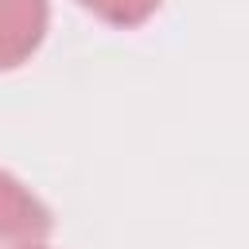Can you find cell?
<instances>
[{"instance_id": "7a4b0ae2", "label": "cell", "mask_w": 249, "mask_h": 249, "mask_svg": "<svg viewBox=\"0 0 249 249\" xmlns=\"http://www.w3.org/2000/svg\"><path fill=\"white\" fill-rule=\"evenodd\" d=\"M47 210L16 183L0 171V233L8 237H39L47 233Z\"/></svg>"}, {"instance_id": "277c9868", "label": "cell", "mask_w": 249, "mask_h": 249, "mask_svg": "<svg viewBox=\"0 0 249 249\" xmlns=\"http://www.w3.org/2000/svg\"><path fill=\"white\" fill-rule=\"evenodd\" d=\"M12 249H39V245H12Z\"/></svg>"}, {"instance_id": "3957f363", "label": "cell", "mask_w": 249, "mask_h": 249, "mask_svg": "<svg viewBox=\"0 0 249 249\" xmlns=\"http://www.w3.org/2000/svg\"><path fill=\"white\" fill-rule=\"evenodd\" d=\"M82 4L93 8V12H101V16L113 19V23H140V19L152 12L156 0H82Z\"/></svg>"}, {"instance_id": "6da1fadb", "label": "cell", "mask_w": 249, "mask_h": 249, "mask_svg": "<svg viewBox=\"0 0 249 249\" xmlns=\"http://www.w3.org/2000/svg\"><path fill=\"white\" fill-rule=\"evenodd\" d=\"M43 0H0V66H16L43 39Z\"/></svg>"}]
</instances>
